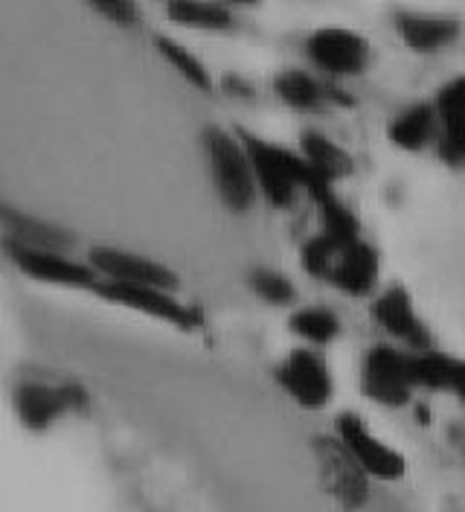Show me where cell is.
<instances>
[{
	"label": "cell",
	"mask_w": 465,
	"mask_h": 512,
	"mask_svg": "<svg viewBox=\"0 0 465 512\" xmlns=\"http://www.w3.org/2000/svg\"><path fill=\"white\" fill-rule=\"evenodd\" d=\"M239 137L248 149L259 192L268 198V204H274L279 210L291 207L297 198V190H309V184L317 178L306 158L294 155L291 149L274 146L262 137H253L250 131H239Z\"/></svg>",
	"instance_id": "1"
},
{
	"label": "cell",
	"mask_w": 465,
	"mask_h": 512,
	"mask_svg": "<svg viewBox=\"0 0 465 512\" xmlns=\"http://www.w3.org/2000/svg\"><path fill=\"white\" fill-rule=\"evenodd\" d=\"M311 454L317 463V475L323 492L341 507L343 512H358L370 501V475L355 460V454L343 446L338 434H314Z\"/></svg>",
	"instance_id": "2"
},
{
	"label": "cell",
	"mask_w": 465,
	"mask_h": 512,
	"mask_svg": "<svg viewBox=\"0 0 465 512\" xmlns=\"http://www.w3.org/2000/svg\"><path fill=\"white\" fill-rule=\"evenodd\" d=\"M204 146H207V158H210L221 204L233 213H248L256 201L259 184H256L253 163H250L242 137H233L221 128H207Z\"/></svg>",
	"instance_id": "3"
},
{
	"label": "cell",
	"mask_w": 465,
	"mask_h": 512,
	"mask_svg": "<svg viewBox=\"0 0 465 512\" xmlns=\"http://www.w3.org/2000/svg\"><path fill=\"white\" fill-rule=\"evenodd\" d=\"M361 390L384 408H404L413 402V352L396 347H372L361 361Z\"/></svg>",
	"instance_id": "4"
},
{
	"label": "cell",
	"mask_w": 465,
	"mask_h": 512,
	"mask_svg": "<svg viewBox=\"0 0 465 512\" xmlns=\"http://www.w3.org/2000/svg\"><path fill=\"white\" fill-rule=\"evenodd\" d=\"M15 414L30 428V431H47L53 422H59L62 416L85 411L88 405V393L85 387L67 382V384H41L27 382L15 387Z\"/></svg>",
	"instance_id": "5"
},
{
	"label": "cell",
	"mask_w": 465,
	"mask_h": 512,
	"mask_svg": "<svg viewBox=\"0 0 465 512\" xmlns=\"http://www.w3.org/2000/svg\"><path fill=\"white\" fill-rule=\"evenodd\" d=\"M279 387L306 411H320L332 402V373L323 361V355L314 350L297 347L288 352V358L277 367Z\"/></svg>",
	"instance_id": "6"
},
{
	"label": "cell",
	"mask_w": 465,
	"mask_h": 512,
	"mask_svg": "<svg viewBox=\"0 0 465 512\" xmlns=\"http://www.w3.org/2000/svg\"><path fill=\"white\" fill-rule=\"evenodd\" d=\"M102 300L117 303L125 309L143 312L149 318L172 323L178 329H195L201 323V312L189 309L178 297H172V291H160V288H143V286H120V283H108L99 280V286L93 288Z\"/></svg>",
	"instance_id": "7"
},
{
	"label": "cell",
	"mask_w": 465,
	"mask_h": 512,
	"mask_svg": "<svg viewBox=\"0 0 465 512\" xmlns=\"http://www.w3.org/2000/svg\"><path fill=\"white\" fill-rule=\"evenodd\" d=\"M88 265L102 280L120 283V286L160 288V291H175L181 286V280L172 268L160 265L155 259H146V256L117 251V248H93Z\"/></svg>",
	"instance_id": "8"
},
{
	"label": "cell",
	"mask_w": 465,
	"mask_h": 512,
	"mask_svg": "<svg viewBox=\"0 0 465 512\" xmlns=\"http://www.w3.org/2000/svg\"><path fill=\"white\" fill-rule=\"evenodd\" d=\"M335 434L343 440V446L355 454V460L364 466V472L375 480H402L407 472V460L402 451L381 443L358 414H341L335 422Z\"/></svg>",
	"instance_id": "9"
},
{
	"label": "cell",
	"mask_w": 465,
	"mask_h": 512,
	"mask_svg": "<svg viewBox=\"0 0 465 512\" xmlns=\"http://www.w3.org/2000/svg\"><path fill=\"white\" fill-rule=\"evenodd\" d=\"M306 53H309L311 64L329 76H358V73H364L367 59H370L367 41L358 32L338 30V27L311 32Z\"/></svg>",
	"instance_id": "10"
},
{
	"label": "cell",
	"mask_w": 465,
	"mask_h": 512,
	"mask_svg": "<svg viewBox=\"0 0 465 512\" xmlns=\"http://www.w3.org/2000/svg\"><path fill=\"white\" fill-rule=\"evenodd\" d=\"M6 251L9 259L24 271L30 274L32 280L38 283H53V286H67V288H93L99 286V274L93 271L91 265H82V262H73L64 254H50V251H32L24 248L18 242H9L6 239Z\"/></svg>",
	"instance_id": "11"
},
{
	"label": "cell",
	"mask_w": 465,
	"mask_h": 512,
	"mask_svg": "<svg viewBox=\"0 0 465 512\" xmlns=\"http://www.w3.org/2000/svg\"><path fill=\"white\" fill-rule=\"evenodd\" d=\"M372 318L381 323V329H384L387 335H393L396 341H402L404 347H410V352L434 350L431 332L425 329V323L416 315L407 288H387V291L372 303Z\"/></svg>",
	"instance_id": "12"
},
{
	"label": "cell",
	"mask_w": 465,
	"mask_h": 512,
	"mask_svg": "<svg viewBox=\"0 0 465 512\" xmlns=\"http://www.w3.org/2000/svg\"><path fill=\"white\" fill-rule=\"evenodd\" d=\"M396 30L402 41L416 53H436L460 38V21L451 15H425V12H399Z\"/></svg>",
	"instance_id": "13"
},
{
	"label": "cell",
	"mask_w": 465,
	"mask_h": 512,
	"mask_svg": "<svg viewBox=\"0 0 465 512\" xmlns=\"http://www.w3.org/2000/svg\"><path fill=\"white\" fill-rule=\"evenodd\" d=\"M378 271H381L378 251L358 239L355 245H349L343 251L329 280L341 291H346L349 297H370L378 286Z\"/></svg>",
	"instance_id": "14"
},
{
	"label": "cell",
	"mask_w": 465,
	"mask_h": 512,
	"mask_svg": "<svg viewBox=\"0 0 465 512\" xmlns=\"http://www.w3.org/2000/svg\"><path fill=\"white\" fill-rule=\"evenodd\" d=\"M306 192L314 198V204H317V210H320L323 236H329V239H332L335 245H341V248L355 245V242H358V230H361V227H358V219H355V213L343 204L341 198L335 195L332 184L323 181V178H314Z\"/></svg>",
	"instance_id": "15"
},
{
	"label": "cell",
	"mask_w": 465,
	"mask_h": 512,
	"mask_svg": "<svg viewBox=\"0 0 465 512\" xmlns=\"http://www.w3.org/2000/svg\"><path fill=\"white\" fill-rule=\"evenodd\" d=\"M413 382L428 390H448L465 405V358L445 352H413Z\"/></svg>",
	"instance_id": "16"
},
{
	"label": "cell",
	"mask_w": 465,
	"mask_h": 512,
	"mask_svg": "<svg viewBox=\"0 0 465 512\" xmlns=\"http://www.w3.org/2000/svg\"><path fill=\"white\" fill-rule=\"evenodd\" d=\"M3 222H6V230H9V242H18L24 248H32V251L64 254L73 245V236L67 230L50 222H41V219H32V216H24V213H15L12 207L3 210Z\"/></svg>",
	"instance_id": "17"
},
{
	"label": "cell",
	"mask_w": 465,
	"mask_h": 512,
	"mask_svg": "<svg viewBox=\"0 0 465 512\" xmlns=\"http://www.w3.org/2000/svg\"><path fill=\"white\" fill-rule=\"evenodd\" d=\"M303 158L311 166V172L329 184L341 181L352 172V158L343 152L338 143H332L326 134L317 131H306L303 134Z\"/></svg>",
	"instance_id": "18"
},
{
	"label": "cell",
	"mask_w": 465,
	"mask_h": 512,
	"mask_svg": "<svg viewBox=\"0 0 465 512\" xmlns=\"http://www.w3.org/2000/svg\"><path fill=\"white\" fill-rule=\"evenodd\" d=\"M436 123V108L428 102H419V105H410L404 108L402 114L390 123V140L404 149V152H419L428 146L431 140V131Z\"/></svg>",
	"instance_id": "19"
},
{
	"label": "cell",
	"mask_w": 465,
	"mask_h": 512,
	"mask_svg": "<svg viewBox=\"0 0 465 512\" xmlns=\"http://www.w3.org/2000/svg\"><path fill=\"white\" fill-rule=\"evenodd\" d=\"M274 91H277V96L285 105L309 111V108H317V105L329 102L332 85L317 82L306 70H285V73H279L277 79H274Z\"/></svg>",
	"instance_id": "20"
},
{
	"label": "cell",
	"mask_w": 465,
	"mask_h": 512,
	"mask_svg": "<svg viewBox=\"0 0 465 512\" xmlns=\"http://www.w3.org/2000/svg\"><path fill=\"white\" fill-rule=\"evenodd\" d=\"M169 18L181 27L204 32L233 30V15L221 3H198V0H184V3H169Z\"/></svg>",
	"instance_id": "21"
},
{
	"label": "cell",
	"mask_w": 465,
	"mask_h": 512,
	"mask_svg": "<svg viewBox=\"0 0 465 512\" xmlns=\"http://www.w3.org/2000/svg\"><path fill=\"white\" fill-rule=\"evenodd\" d=\"M291 332L314 347H326L341 335V318L326 306H309L291 315Z\"/></svg>",
	"instance_id": "22"
},
{
	"label": "cell",
	"mask_w": 465,
	"mask_h": 512,
	"mask_svg": "<svg viewBox=\"0 0 465 512\" xmlns=\"http://www.w3.org/2000/svg\"><path fill=\"white\" fill-rule=\"evenodd\" d=\"M155 47L166 56V62L172 64V67L184 76L189 85H195L198 91H213L210 70L204 67V62H201L198 56H192L184 44H178V41L169 38V35H155Z\"/></svg>",
	"instance_id": "23"
},
{
	"label": "cell",
	"mask_w": 465,
	"mask_h": 512,
	"mask_svg": "<svg viewBox=\"0 0 465 512\" xmlns=\"http://www.w3.org/2000/svg\"><path fill=\"white\" fill-rule=\"evenodd\" d=\"M343 251H346V248L335 245V242H332L329 236H323V233L309 239V242L303 245V268H306V274H311L314 280H329Z\"/></svg>",
	"instance_id": "24"
},
{
	"label": "cell",
	"mask_w": 465,
	"mask_h": 512,
	"mask_svg": "<svg viewBox=\"0 0 465 512\" xmlns=\"http://www.w3.org/2000/svg\"><path fill=\"white\" fill-rule=\"evenodd\" d=\"M250 286H253V291H256L262 300H268V303H274V306H288V303H294V297H297L294 283H291L285 274H279V271H265V268L253 271V274H250Z\"/></svg>",
	"instance_id": "25"
},
{
	"label": "cell",
	"mask_w": 465,
	"mask_h": 512,
	"mask_svg": "<svg viewBox=\"0 0 465 512\" xmlns=\"http://www.w3.org/2000/svg\"><path fill=\"white\" fill-rule=\"evenodd\" d=\"M439 120H442L439 158L451 166H465V114H451Z\"/></svg>",
	"instance_id": "26"
},
{
	"label": "cell",
	"mask_w": 465,
	"mask_h": 512,
	"mask_svg": "<svg viewBox=\"0 0 465 512\" xmlns=\"http://www.w3.org/2000/svg\"><path fill=\"white\" fill-rule=\"evenodd\" d=\"M434 108L439 117H451V114H465V76L451 79L448 85L439 88L434 99Z\"/></svg>",
	"instance_id": "27"
},
{
	"label": "cell",
	"mask_w": 465,
	"mask_h": 512,
	"mask_svg": "<svg viewBox=\"0 0 465 512\" xmlns=\"http://www.w3.org/2000/svg\"><path fill=\"white\" fill-rule=\"evenodd\" d=\"M93 9L117 27H134L140 21V9L128 0H102V3H93Z\"/></svg>",
	"instance_id": "28"
},
{
	"label": "cell",
	"mask_w": 465,
	"mask_h": 512,
	"mask_svg": "<svg viewBox=\"0 0 465 512\" xmlns=\"http://www.w3.org/2000/svg\"><path fill=\"white\" fill-rule=\"evenodd\" d=\"M224 88H230L227 94H239V96H250V94H253V88H250L248 82H239L236 76H227V79H224Z\"/></svg>",
	"instance_id": "29"
},
{
	"label": "cell",
	"mask_w": 465,
	"mask_h": 512,
	"mask_svg": "<svg viewBox=\"0 0 465 512\" xmlns=\"http://www.w3.org/2000/svg\"><path fill=\"white\" fill-rule=\"evenodd\" d=\"M413 411H416V416H419V422H422V425H428V422H431V411H428V405L416 402V408H413Z\"/></svg>",
	"instance_id": "30"
}]
</instances>
